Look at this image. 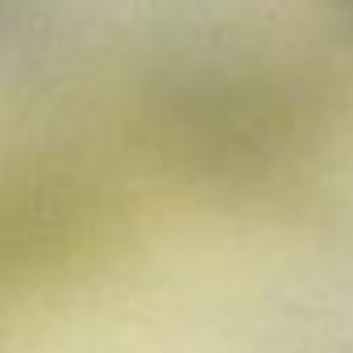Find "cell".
<instances>
[{"instance_id": "cell-1", "label": "cell", "mask_w": 353, "mask_h": 353, "mask_svg": "<svg viewBox=\"0 0 353 353\" xmlns=\"http://www.w3.org/2000/svg\"><path fill=\"white\" fill-rule=\"evenodd\" d=\"M349 5H353V0H349Z\"/></svg>"}]
</instances>
